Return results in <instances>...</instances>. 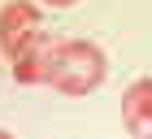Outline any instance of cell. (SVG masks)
<instances>
[{
    "mask_svg": "<svg viewBox=\"0 0 152 139\" xmlns=\"http://www.w3.org/2000/svg\"><path fill=\"white\" fill-rule=\"evenodd\" d=\"M109 74L104 52L91 44V39H65V44L52 48V61H48V83L65 96H87L96 91Z\"/></svg>",
    "mask_w": 152,
    "mask_h": 139,
    "instance_id": "6da1fadb",
    "label": "cell"
},
{
    "mask_svg": "<svg viewBox=\"0 0 152 139\" xmlns=\"http://www.w3.org/2000/svg\"><path fill=\"white\" fill-rule=\"evenodd\" d=\"M122 126L130 135H152V78H135L122 91Z\"/></svg>",
    "mask_w": 152,
    "mask_h": 139,
    "instance_id": "3957f363",
    "label": "cell"
},
{
    "mask_svg": "<svg viewBox=\"0 0 152 139\" xmlns=\"http://www.w3.org/2000/svg\"><path fill=\"white\" fill-rule=\"evenodd\" d=\"M44 35V18H39L35 4H26V0H9L4 9H0V52L4 57H18L31 39Z\"/></svg>",
    "mask_w": 152,
    "mask_h": 139,
    "instance_id": "7a4b0ae2",
    "label": "cell"
},
{
    "mask_svg": "<svg viewBox=\"0 0 152 139\" xmlns=\"http://www.w3.org/2000/svg\"><path fill=\"white\" fill-rule=\"evenodd\" d=\"M48 4H57V9H70V4H74V0H48Z\"/></svg>",
    "mask_w": 152,
    "mask_h": 139,
    "instance_id": "277c9868",
    "label": "cell"
}]
</instances>
